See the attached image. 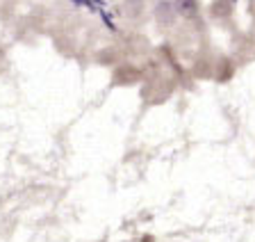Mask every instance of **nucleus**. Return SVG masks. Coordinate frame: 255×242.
Listing matches in <instances>:
<instances>
[{"label": "nucleus", "instance_id": "f257e3e1", "mask_svg": "<svg viewBox=\"0 0 255 242\" xmlns=\"http://www.w3.org/2000/svg\"><path fill=\"white\" fill-rule=\"evenodd\" d=\"M180 5H182L185 14H194V11H196V2H194V0H180Z\"/></svg>", "mask_w": 255, "mask_h": 242}]
</instances>
